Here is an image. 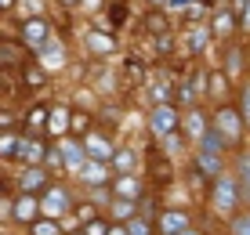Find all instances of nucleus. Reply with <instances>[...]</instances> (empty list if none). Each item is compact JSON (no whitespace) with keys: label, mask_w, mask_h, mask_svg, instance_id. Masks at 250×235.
<instances>
[{"label":"nucleus","mask_w":250,"mask_h":235,"mask_svg":"<svg viewBox=\"0 0 250 235\" xmlns=\"http://www.w3.org/2000/svg\"><path fill=\"white\" fill-rule=\"evenodd\" d=\"M214 127L221 130V137H225L229 145H239V141H243V134H247V119H243V112L232 109V105H221L218 112H214Z\"/></svg>","instance_id":"1"},{"label":"nucleus","mask_w":250,"mask_h":235,"mask_svg":"<svg viewBox=\"0 0 250 235\" xmlns=\"http://www.w3.org/2000/svg\"><path fill=\"white\" fill-rule=\"evenodd\" d=\"M239 199H243V192H239V177L218 174V177H214V210L229 214V210H236Z\"/></svg>","instance_id":"2"},{"label":"nucleus","mask_w":250,"mask_h":235,"mask_svg":"<svg viewBox=\"0 0 250 235\" xmlns=\"http://www.w3.org/2000/svg\"><path fill=\"white\" fill-rule=\"evenodd\" d=\"M178 123H182V119H178V112L167 105V101H163V105H156V112H152V130H156L160 137H170L178 130Z\"/></svg>","instance_id":"3"},{"label":"nucleus","mask_w":250,"mask_h":235,"mask_svg":"<svg viewBox=\"0 0 250 235\" xmlns=\"http://www.w3.org/2000/svg\"><path fill=\"white\" fill-rule=\"evenodd\" d=\"M44 214H51V217H58V214H65V206H69V196H65V188H51V192L44 196Z\"/></svg>","instance_id":"4"},{"label":"nucleus","mask_w":250,"mask_h":235,"mask_svg":"<svg viewBox=\"0 0 250 235\" xmlns=\"http://www.w3.org/2000/svg\"><path fill=\"white\" fill-rule=\"evenodd\" d=\"M160 228H163V235H182V232L188 228V217L178 214V210H174V214H163V217H160Z\"/></svg>","instance_id":"5"},{"label":"nucleus","mask_w":250,"mask_h":235,"mask_svg":"<svg viewBox=\"0 0 250 235\" xmlns=\"http://www.w3.org/2000/svg\"><path fill=\"white\" fill-rule=\"evenodd\" d=\"M58 156H62L65 167H73V170H80V167H83V152H80V145H73V141H62Z\"/></svg>","instance_id":"6"},{"label":"nucleus","mask_w":250,"mask_h":235,"mask_svg":"<svg viewBox=\"0 0 250 235\" xmlns=\"http://www.w3.org/2000/svg\"><path fill=\"white\" fill-rule=\"evenodd\" d=\"M225 145H229V141L221 137V130H218V127L203 130V137H200V149H207V152H221Z\"/></svg>","instance_id":"7"},{"label":"nucleus","mask_w":250,"mask_h":235,"mask_svg":"<svg viewBox=\"0 0 250 235\" xmlns=\"http://www.w3.org/2000/svg\"><path fill=\"white\" fill-rule=\"evenodd\" d=\"M185 130H188V137H196V141L203 137V130H207V119H203V112H200V109H192V112L185 116Z\"/></svg>","instance_id":"8"},{"label":"nucleus","mask_w":250,"mask_h":235,"mask_svg":"<svg viewBox=\"0 0 250 235\" xmlns=\"http://www.w3.org/2000/svg\"><path fill=\"white\" fill-rule=\"evenodd\" d=\"M80 174H83V181H91V185H102L105 181V167H102V159H83V167H80Z\"/></svg>","instance_id":"9"},{"label":"nucleus","mask_w":250,"mask_h":235,"mask_svg":"<svg viewBox=\"0 0 250 235\" xmlns=\"http://www.w3.org/2000/svg\"><path fill=\"white\" fill-rule=\"evenodd\" d=\"M200 170L203 174H210V177H218L221 174V152H200Z\"/></svg>","instance_id":"10"},{"label":"nucleus","mask_w":250,"mask_h":235,"mask_svg":"<svg viewBox=\"0 0 250 235\" xmlns=\"http://www.w3.org/2000/svg\"><path fill=\"white\" fill-rule=\"evenodd\" d=\"M87 149L98 156V159H113V145H109L105 137H98V134H91V137H87Z\"/></svg>","instance_id":"11"},{"label":"nucleus","mask_w":250,"mask_h":235,"mask_svg":"<svg viewBox=\"0 0 250 235\" xmlns=\"http://www.w3.org/2000/svg\"><path fill=\"white\" fill-rule=\"evenodd\" d=\"M11 214H15V221H29V217H33V214H37V203H33V199H29V196H22V199H19V203H15V206H11Z\"/></svg>","instance_id":"12"},{"label":"nucleus","mask_w":250,"mask_h":235,"mask_svg":"<svg viewBox=\"0 0 250 235\" xmlns=\"http://www.w3.org/2000/svg\"><path fill=\"white\" fill-rule=\"evenodd\" d=\"M113 167H116L120 174H131V170L138 167V159H134V152H131V149H124V152H116V156H113Z\"/></svg>","instance_id":"13"},{"label":"nucleus","mask_w":250,"mask_h":235,"mask_svg":"<svg viewBox=\"0 0 250 235\" xmlns=\"http://www.w3.org/2000/svg\"><path fill=\"white\" fill-rule=\"evenodd\" d=\"M44 37H47V25L40 22V19L25 22V40H29V43H44Z\"/></svg>","instance_id":"14"},{"label":"nucleus","mask_w":250,"mask_h":235,"mask_svg":"<svg viewBox=\"0 0 250 235\" xmlns=\"http://www.w3.org/2000/svg\"><path fill=\"white\" fill-rule=\"evenodd\" d=\"M116 196H120V199H138V181L131 177V174L116 181Z\"/></svg>","instance_id":"15"},{"label":"nucleus","mask_w":250,"mask_h":235,"mask_svg":"<svg viewBox=\"0 0 250 235\" xmlns=\"http://www.w3.org/2000/svg\"><path fill=\"white\" fill-rule=\"evenodd\" d=\"M62 62H65L62 47H58V43H44V65H51V69H58Z\"/></svg>","instance_id":"16"},{"label":"nucleus","mask_w":250,"mask_h":235,"mask_svg":"<svg viewBox=\"0 0 250 235\" xmlns=\"http://www.w3.org/2000/svg\"><path fill=\"white\" fill-rule=\"evenodd\" d=\"M239 192H243V199H250V156L239 159Z\"/></svg>","instance_id":"17"},{"label":"nucleus","mask_w":250,"mask_h":235,"mask_svg":"<svg viewBox=\"0 0 250 235\" xmlns=\"http://www.w3.org/2000/svg\"><path fill=\"white\" fill-rule=\"evenodd\" d=\"M87 43H91V51H98V55L113 51V40H109L105 33H87Z\"/></svg>","instance_id":"18"},{"label":"nucleus","mask_w":250,"mask_h":235,"mask_svg":"<svg viewBox=\"0 0 250 235\" xmlns=\"http://www.w3.org/2000/svg\"><path fill=\"white\" fill-rule=\"evenodd\" d=\"M19 152L25 156V159H33V163H37V159H44V149H40L37 141H22V145H19Z\"/></svg>","instance_id":"19"},{"label":"nucleus","mask_w":250,"mask_h":235,"mask_svg":"<svg viewBox=\"0 0 250 235\" xmlns=\"http://www.w3.org/2000/svg\"><path fill=\"white\" fill-rule=\"evenodd\" d=\"M232 235H250V214L232 217Z\"/></svg>","instance_id":"20"},{"label":"nucleus","mask_w":250,"mask_h":235,"mask_svg":"<svg viewBox=\"0 0 250 235\" xmlns=\"http://www.w3.org/2000/svg\"><path fill=\"white\" fill-rule=\"evenodd\" d=\"M65 130V109H55L51 112V134H62Z\"/></svg>","instance_id":"21"},{"label":"nucleus","mask_w":250,"mask_h":235,"mask_svg":"<svg viewBox=\"0 0 250 235\" xmlns=\"http://www.w3.org/2000/svg\"><path fill=\"white\" fill-rule=\"evenodd\" d=\"M203 43H207V33H203V29H192V33H188V51H203Z\"/></svg>","instance_id":"22"},{"label":"nucleus","mask_w":250,"mask_h":235,"mask_svg":"<svg viewBox=\"0 0 250 235\" xmlns=\"http://www.w3.org/2000/svg\"><path fill=\"white\" fill-rule=\"evenodd\" d=\"M33 235H58V224L55 221H37L33 224Z\"/></svg>","instance_id":"23"},{"label":"nucleus","mask_w":250,"mask_h":235,"mask_svg":"<svg viewBox=\"0 0 250 235\" xmlns=\"http://www.w3.org/2000/svg\"><path fill=\"white\" fill-rule=\"evenodd\" d=\"M232 19H236L232 11H221V15H218V25H214V29H218V33H229V29H232Z\"/></svg>","instance_id":"24"},{"label":"nucleus","mask_w":250,"mask_h":235,"mask_svg":"<svg viewBox=\"0 0 250 235\" xmlns=\"http://www.w3.org/2000/svg\"><path fill=\"white\" fill-rule=\"evenodd\" d=\"M40 181H44V174H40V170H29V174L22 177V188H37Z\"/></svg>","instance_id":"25"},{"label":"nucleus","mask_w":250,"mask_h":235,"mask_svg":"<svg viewBox=\"0 0 250 235\" xmlns=\"http://www.w3.org/2000/svg\"><path fill=\"white\" fill-rule=\"evenodd\" d=\"M127 232H131V235H149L152 228H149L145 221H131V224H127Z\"/></svg>","instance_id":"26"},{"label":"nucleus","mask_w":250,"mask_h":235,"mask_svg":"<svg viewBox=\"0 0 250 235\" xmlns=\"http://www.w3.org/2000/svg\"><path fill=\"white\" fill-rule=\"evenodd\" d=\"M239 29H243V33H250V0L243 4V11H239Z\"/></svg>","instance_id":"27"},{"label":"nucleus","mask_w":250,"mask_h":235,"mask_svg":"<svg viewBox=\"0 0 250 235\" xmlns=\"http://www.w3.org/2000/svg\"><path fill=\"white\" fill-rule=\"evenodd\" d=\"M15 149H19V141H15L11 134H4V137H0V152H4V156H7V152H15Z\"/></svg>","instance_id":"28"},{"label":"nucleus","mask_w":250,"mask_h":235,"mask_svg":"<svg viewBox=\"0 0 250 235\" xmlns=\"http://www.w3.org/2000/svg\"><path fill=\"white\" fill-rule=\"evenodd\" d=\"M109 228H105V221H91L87 224V235H105Z\"/></svg>","instance_id":"29"},{"label":"nucleus","mask_w":250,"mask_h":235,"mask_svg":"<svg viewBox=\"0 0 250 235\" xmlns=\"http://www.w3.org/2000/svg\"><path fill=\"white\" fill-rule=\"evenodd\" d=\"M239 112H243V119L250 123V83H247V91H243V109H239Z\"/></svg>","instance_id":"30"},{"label":"nucleus","mask_w":250,"mask_h":235,"mask_svg":"<svg viewBox=\"0 0 250 235\" xmlns=\"http://www.w3.org/2000/svg\"><path fill=\"white\" fill-rule=\"evenodd\" d=\"M105 235H131V232H124V228H109Z\"/></svg>","instance_id":"31"},{"label":"nucleus","mask_w":250,"mask_h":235,"mask_svg":"<svg viewBox=\"0 0 250 235\" xmlns=\"http://www.w3.org/2000/svg\"><path fill=\"white\" fill-rule=\"evenodd\" d=\"M182 235H200V232H192V228H185V232H182Z\"/></svg>","instance_id":"32"},{"label":"nucleus","mask_w":250,"mask_h":235,"mask_svg":"<svg viewBox=\"0 0 250 235\" xmlns=\"http://www.w3.org/2000/svg\"><path fill=\"white\" fill-rule=\"evenodd\" d=\"M7 4H11V0H0V7H7Z\"/></svg>","instance_id":"33"},{"label":"nucleus","mask_w":250,"mask_h":235,"mask_svg":"<svg viewBox=\"0 0 250 235\" xmlns=\"http://www.w3.org/2000/svg\"><path fill=\"white\" fill-rule=\"evenodd\" d=\"M94 4H98V0H87V7H94Z\"/></svg>","instance_id":"34"}]
</instances>
